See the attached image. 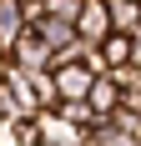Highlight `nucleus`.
I'll use <instances>...</instances> for the list:
<instances>
[{"mask_svg":"<svg viewBox=\"0 0 141 146\" xmlns=\"http://www.w3.org/2000/svg\"><path fill=\"white\" fill-rule=\"evenodd\" d=\"M25 25H30L25 0H0V50H10V45L25 35Z\"/></svg>","mask_w":141,"mask_h":146,"instance_id":"nucleus-5","label":"nucleus"},{"mask_svg":"<svg viewBox=\"0 0 141 146\" xmlns=\"http://www.w3.org/2000/svg\"><path fill=\"white\" fill-rule=\"evenodd\" d=\"M10 71H15V60H10V50H0V86L10 81Z\"/></svg>","mask_w":141,"mask_h":146,"instance_id":"nucleus-10","label":"nucleus"},{"mask_svg":"<svg viewBox=\"0 0 141 146\" xmlns=\"http://www.w3.org/2000/svg\"><path fill=\"white\" fill-rule=\"evenodd\" d=\"M10 60L20 71H51V66H56V50H51V40H45L35 25H25V35L10 45Z\"/></svg>","mask_w":141,"mask_h":146,"instance_id":"nucleus-2","label":"nucleus"},{"mask_svg":"<svg viewBox=\"0 0 141 146\" xmlns=\"http://www.w3.org/2000/svg\"><path fill=\"white\" fill-rule=\"evenodd\" d=\"M111 0H81V15H76V35L91 45H101L106 35H111Z\"/></svg>","mask_w":141,"mask_h":146,"instance_id":"nucleus-4","label":"nucleus"},{"mask_svg":"<svg viewBox=\"0 0 141 146\" xmlns=\"http://www.w3.org/2000/svg\"><path fill=\"white\" fill-rule=\"evenodd\" d=\"M111 25L116 30H141V0H111Z\"/></svg>","mask_w":141,"mask_h":146,"instance_id":"nucleus-9","label":"nucleus"},{"mask_svg":"<svg viewBox=\"0 0 141 146\" xmlns=\"http://www.w3.org/2000/svg\"><path fill=\"white\" fill-rule=\"evenodd\" d=\"M30 76V91L41 106H61V86H56V71H25Z\"/></svg>","mask_w":141,"mask_h":146,"instance_id":"nucleus-8","label":"nucleus"},{"mask_svg":"<svg viewBox=\"0 0 141 146\" xmlns=\"http://www.w3.org/2000/svg\"><path fill=\"white\" fill-rule=\"evenodd\" d=\"M35 126H41V146H86V126H76L61 106L35 111Z\"/></svg>","mask_w":141,"mask_h":146,"instance_id":"nucleus-1","label":"nucleus"},{"mask_svg":"<svg viewBox=\"0 0 141 146\" xmlns=\"http://www.w3.org/2000/svg\"><path fill=\"white\" fill-rule=\"evenodd\" d=\"M86 101L101 111V121L111 116V111H121V86H116V76H111V71L96 76V86H91V96H86Z\"/></svg>","mask_w":141,"mask_h":146,"instance_id":"nucleus-6","label":"nucleus"},{"mask_svg":"<svg viewBox=\"0 0 141 146\" xmlns=\"http://www.w3.org/2000/svg\"><path fill=\"white\" fill-rule=\"evenodd\" d=\"M101 60H106V71H116V66L131 60V35L126 30H111V35L101 40Z\"/></svg>","mask_w":141,"mask_h":146,"instance_id":"nucleus-7","label":"nucleus"},{"mask_svg":"<svg viewBox=\"0 0 141 146\" xmlns=\"http://www.w3.org/2000/svg\"><path fill=\"white\" fill-rule=\"evenodd\" d=\"M131 60L141 66V30H131Z\"/></svg>","mask_w":141,"mask_h":146,"instance_id":"nucleus-11","label":"nucleus"},{"mask_svg":"<svg viewBox=\"0 0 141 146\" xmlns=\"http://www.w3.org/2000/svg\"><path fill=\"white\" fill-rule=\"evenodd\" d=\"M51 71H56L61 101H86V96H91V86H96V71H91L86 60H56Z\"/></svg>","mask_w":141,"mask_h":146,"instance_id":"nucleus-3","label":"nucleus"}]
</instances>
